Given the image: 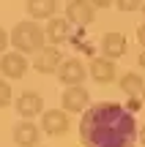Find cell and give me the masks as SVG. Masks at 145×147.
I'll list each match as a JSON object with an SVG mask.
<instances>
[{"mask_svg":"<svg viewBox=\"0 0 145 147\" xmlns=\"http://www.w3.org/2000/svg\"><path fill=\"white\" fill-rule=\"evenodd\" d=\"M58 11V3L55 0H27V14L33 19H47Z\"/></svg>","mask_w":145,"mask_h":147,"instance_id":"cell-14","label":"cell"},{"mask_svg":"<svg viewBox=\"0 0 145 147\" xmlns=\"http://www.w3.org/2000/svg\"><path fill=\"white\" fill-rule=\"evenodd\" d=\"M71 22L63 19V16H52V19L47 22V41L55 44V47H60V44H66L71 38V30H69Z\"/></svg>","mask_w":145,"mask_h":147,"instance_id":"cell-11","label":"cell"},{"mask_svg":"<svg viewBox=\"0 0 145 147\" xmlns=\"http://www.w3.org/2000/svg\"><path fill=\"white\" fill-rule=\"evenodd\" d=\"M137 139H140V142H142V147H145V125L140 128V134H137Z\"/></svg>","mask_w":145,"mask_h":147,"instance_id":"cell-22","label":"cell"},{"mask_svg":"<svg viewBox=\"0 0 145 147\" xmlns=\"http://www.w3.org/2000/svg\"><path fill=\"white\" fill-rule=\"evenodd\" d=\"M134 112L115 101H99L82 112L80 142L85 147H134L137 139Z\"/></svg>","mask_w":145,"mask_h":147,"instance_id":"cell-1","label":"cell"},{"mask_svg":"<svg viewBox=\"0 0 145 147\" xmlns=\"http://www.w3.org/2000/svg\"><path fill=\"white\" fill-rule=\"evenodd\" d=\"M91 76H93V82H99V84L115 82V76H118L115 60H110V57H93L91 60Z\"/></svg>","mask_w":145,"mask_h":147,"instance_id":"cell-9","label":"cell"},{"mask_svg":"<svg viewBox=\"0 0 145 147\" xmlns=\"http://www.w3.org/2000/svg\"><path fill=\"white\" fill-rule=\"evenodd\" d=\"M101 52H104V57L118 60L120 55H126V38L120 33H107L101 38Z\"/></svg>","mask_w":145,"mask_h":147,"instance_id":"cell-13","label":"cell"},{"mask_svg":"<svg viewBox=\"0 0 145 147\" xmlns=\"http://www.w3.org/2000/svg\"><path fill=\"white\" fill-rule=\"evenodd\" d=\"M58 79L66 84V87H69V84H80L82 79H85V65H82L77 57L63 60V63H60V68H58Z\"/></svg>","mask_w":145,"mask_h":147,"instance_id":"cell-10","label":"cell"},{"mask_svg":"<svg viewBox=\"0 0 145 147\" xmlns=\"http://www.w3.org/2000/svg\"><path fill=\"white\" fill-rule=\"evenodd\" d=\"M27 71V60L22 52H3L0 57V74L5 79H22Z\"/></svg>","mask_w":145,"mask_h":147,"instance_id":"cell-7","label":"cell"},{"mask_svg":"<svg viewBox=\"0 0 145 147\" xmlns=\"http://www.w3.org/2000/svg\"><path fill=\"white\" fill-rule=\"evenodd\" d=\"M41 128L49 136H60L69 131V112L66 109H47L41 112Z\"/></svg>","mask_w":145,"mask_h":147,"instance_id":"cell-6","label":"cell"},{"mask_svg":"<svg viewBox=\"0 0 145 147\" xmlns=\"http://www.w3.org/2000/svg\"><path fill=\"white\" fill-rule=\"evenodd\" d=\"M60 104H63V109L69 112V115H77V112H85L88 106H91V95H88V90L82 87V84H69V87L63 90Z\"/></svg>","mask_w":145,"mask_h":147,"instance_id":"cell-3","label":"cell"},{"mask_svg":"<svg viewBox=\"0 0 145 147\" xmlns=\"http://www.w3.org/2000/svg\"><path fill=\"white\" fill-rule=\"evenodd\" d=\"M140 65H142V68H145V49H142V52H140Z\"/></svg>","mask_w":145,"mask_h":147,"instance_id":"cell-23","label":"cell"},{"mask_svg":"<svg viewBox=\"0 0 145 147\" xmlns=\"http://www.w3.org/2000/svg\"><path fill=\"white\" fill-rule=\"evenodd\" d=\"M14 106H16V112H19L22 120H30V117H36V115L44 112V98L38 93H33V90H25V93L16 98Z\"/></svg>","mask_w":145,"mask_h":147,"instance_id":"cell-8","label":"cell"},{"mask_svg":"<svg viewBox=\"0 0 145 147\" xmlns=\"http://www.w3.org/2000/svg\"><path fill=\"white\" fill-rule=\"evenodd\" d=\"M8 104H11V84L0 79V109H5Z\"/></svg>","mask_w":145,"mask_h":147,"instance_id":"cell-16","label":"cell"},{"mask_svg":"<svg viewBox=\"0 0 145 147\" xmlns=\"http://www.w3.org/2000/svg\"><path fill=\"white\" fill-rule=\"evenodd\" d=\"M142 3L145 0H115V5L120 11H137V8H142Z\"/></svg>","mask_w":145,"mask_h":147,"instance_id":"cell-17","label":"cell"},{"mask_svg":"<svg viewBox=\"0 0 145 147\" xmlns=\"http://www.w3.org/2000/svg\"><path fill=\"white\" fill-rule=\"evenodd\" d=\"M93 5H96V8H110V5H112V0H91Z\"/></svg>","mask_w":145,"mask_h":147,"instance_id":"cell-20","label":"cell"},{"mask_svg":"<svg viewBox=\"0 0 145 147\" xmlns=\"http://www.w3.org/2000/svg\"><path fill=\"white\" fill-rule=\"evenodd\" d=\"M14 142H16V147H36L38 144V125H33L30 120H22L19 125H14Z\"/></svg>","mask_w":145,"mask_h":147,"instance_id":"cell-12","label":"cell"},{"mask_svg":"<svg viewBox=\"0 0 145 147\" xmlns=\"http://www.w3.org/2000/svg\"><path fill=\"white\" fill-rule=\"evenodd\" d=\"M142 14H145V3H142Z\"/></svg>","mask_w":145,"mask_h":147,"instance_id":"cell-25","label":"cell"},{"mask_svg":"<svg viewBox=\"0 0 145 147\" xmlns=\"http://www.w3.org/2000/svg\"><path fill=\"white\" fill-rule=\"evenodd\" d=\"M44 41H47V30H44L36 19L16 22L14 30H11V44H14V49H16V52H22V55L41 52V49H44Z\"/></svg>","mask_w":145,"mask_h":147,"instance_id":"cell-2","label":"cell"},{"mask_svg":"<svg viewBox=\"0 0 145 147\" xmlns=\"http://www.w3.org/2000/svg\"><path fill=\"white\" fill-rule=\"evenodd\" d=\"M120 90H123V93L126 95H140L142 93V76H140V74H134V71H126L123 74V76H120Z\"/></svg>","mask_w":145,"mask_h":147,"instance_id":"cell-15","label":"cell"},{"mask_svg":"<svg viewBox=\"0 0 145 147\" xmlns=\"http://www.w3.org/2000/svg\"><path fill=\"white\" fill-rule=\"evenodd\" d=\"M123 106H126L129 112H134V115H137V112L142 109V98H140V95H129V101H126Z\"/></svg>","mask_w":145,"mask_h":147,"instance_id":"cell-18","label":"cell"},{"mask_svg":"<svg viewBox=\"0 0 145 147\" xmlns=\"http://www.w3.org/2000/svg\"><path fill=\"white\" fill-rule=\"evenodd\" d=\"M8 44H11V33H5L3 27H0V55L5 52V47H8Z\"/></svg>","mask_w":145,"mask_h":147,"instance_id":"cell-19","label":"cell"},{"mask_svg":"<svg viewBox=\"0 0 145 147\" xmlns=\"http://www.w3.org/2000/svg\"><path fill=\"white\" fill-rule=\"evenodd\" d=\"M140 98H142V104H145V84H142V93H140Z\"/></svg>","mask_w":145,"mask_h":147,"instance_id":"cell-24","label":"cell"},{"mask_svg":"<svg viewBox=\"0 0 145 147\" xmlns=\"http://www.w3.org/2000/svg\"><path fill=\"white\" fill-rule=\"evenodd\" d=\"M66 16H69V22L85 27V25H91V22L96 19V5H93L91 0H71V3L66 5Z\"/></svg>","mask_w":145,"mask_h":147,"instance_id":"cell-5","label":"cell"},{"mask_svg":"<svg viewBox=\"0 0 145 147\" xmlns=\"http://www.w3.org/2000/svg\"><path fill=\"white\" fill-rule=\"evenodd\" d=\"M63 55H60V49L55 47V44H49V47H44L41 52H38V57L33 60V68L38 74H58L60 63H63Z\"/></svg>","mask_w":145,"mask_h":147,"instance_id":"cell-4","label":"cell"},{"mask_svg":"<svg viewBox=\"0 0 145 147\" xmlns=\"http://www.w3.org/2000/svg\"><path fill=\"white\" fill-rule=\"evenodd\" d=\"M137 41H140L142 47H145V25H140V27H137Z\"/></svg>","mask_w":145,"mask_h":147,"instance_id":"cell-21","label":"cell"}]
</instances>
